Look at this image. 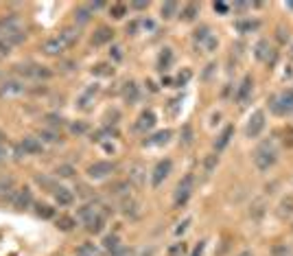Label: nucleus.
Masks as SVG:
<instances>
[{
  "mask_svg": "<svg viewBox=\"0 0 293 256\" xmlns=\"http://www.w3.org/2000/svg\"><path fill=\"white\" fill-rule=\"evenodd\" d=\"M103 245H105V249H110V252H118V236L116 234H108L103 239Z\"/></svg>",
  "mask_w": 293,
  "mask_h": 256,
  "instance_id": "obj_24",
  "label": "nucleus"
},
{
  "mask_svg": "<svg viewBox=\"0 0 293 256\" xmlns=\"http://www.w3.org/2000/svg\"><path fill=\"white\" fill-rule=\"evenodd\" d=\"M274 256H293V249L287 247V243H278L274 247Z\"/></svg>",
  "mask_w": 293,
  "mask_h": 256,
  "instance_id": "obj_33",
  "label": "nucleus"
},
{
  "mask_svg": "<svg viewBox=\"0 0 293 256\" xmlns=\"http://www.w3.org/2000/svg\"><path fill=\"white\" fill-rule=\"evenodd\" d=\"M171 167H173L171 160H160L156 164V169H153V173H151V184H153V186H160V184H162L166 177H169Z\"/></svg>",
  "mask_w": 293,
  "mask_h": 256,
  "instance_id": "obj_6",
  "label": "nucleus"
},
{
  "mask_svg": "<svg viewBox=\"0 0 293 256\" xmlns=\"http://www.w3.org/2000/svg\"><path fill=\"white\" fill-rule=\"evenodd\" d=\"M59 35H62V39L66 42V46H72V44H75V39L79 37V33H77V29L68 26V29H64L62 33H59Z\"/></svg>",
  "mask_w": 293,
  "mask_h": 256,
  "instance_id": "obj_22",
  "label": "nucleus"
},
{
  "mask_svg": "<svg viewBox=\"0 0 293 256\" xmlns=\"http://www.w3.org/2000/svg\"><path fill=\"white\" fill-rule=\"evenodd\" d=\"M215 164H217V156H208V158H206V171H208V173L215 169Z\"/></svg>",
  "mask_w": 293,
  "mask_h": 256,
  "instance_id": "obj_40",
  "label": "nucleus"
},
{
  "mask_svg": "<svg viewBox=\"0 0 293 256\" xmlns=\"http://www.w3.org/2000/svg\"><path fill=\"white\" fill-rule=\"evenodd\" d=\"M20 147H22L24 156H35V153H42L44 144H42V140H39V138L29 136V138H24V140L20 142Z\"/></svg>",
  "mask_w": 293,
  "mask_h": 256,
  "instance_id": "obj_11",
  "label": "nucleus"
},
{
  "mask_svg": "<svg viewBox=\"0 0 293 256\" xmlns=\"http://www.w3.org/2000/svg\"><path fill=\"white\" fill-rule=\"evenodd\" d=\"M39 140H48V142H59L62 138H59L57 131H48V129H44V131H39Z\"/></svg>",
  "mask_w": 293,
  "mask_h": 256,
  "instance_id": "obj_32",
  "label": "nucleus"
},
{
  "mask_svg": "<svg viewBox=\"0 0 293 256\" xmlns=\"http://www.w3.org/2000/svg\"><path fill=\"white\" fill-rule=\"evenodd\" d=\"M153 125H156V114H153L151 110H146V112H142V114L138 116L136 129H138V131H146V129H151Z\"/></svg>",
  "mask_w": 293,
  "mask_h": 256,
  "instance_id": "obj_13",
  "label": "nucleus"
},
{
  "mask_svg": "<svg viewBox=\"0 0 293 256\" xmlns=\"http://www.w3.org/2000/svg\"><path fill=\"white\" fill-rule=\"evenodd\" d=\"M188 79H190V72H188V70H186V72H184V75H179V77H177V83H179V85H182V83H186V81H188Z\"/></svg>",
  "mask_w": 293,
  "mask_h": 256,
  "instance_id": "obj_43",
  "label": "nucleus"
},
{
  "mask_svg": "<svg viewBox=\"0 0 293 256\" xmlns=\"http://www.w3.org/2000/svg\"><path fill=\"white\" fill-rule=\"evenodd\" d=\"M112 37H114V31L108 29V26H99L96 33L92 35V44H94V46H103V44L112 42Z\"/></svg>",
  "mask_w": 293,
  "mask_h": 256,
  "instance_id": "obj_12",
  "label": "nucleus"
},
{
  "mask_svg": "<svg viewBox=\"0 0 293 256\" xmlns=\"http://www.w3.org/2000/svg\"><path fill=\"white\" fill-rule=\"evenodd\" d=\"M75 226H77V221L72 219V217H68V215H62V217L57 219V228L64 230V232H70V230L75 228Z\"/></svg>",
  "mask_w": 293,
  "mask_h": 256,
  "instance_id": "obj_21",
  "label": "nucleus"
},
{
  "mask_svg": "<svg viewBox=\"0 0 293 256\" xmlns=\"http://www.w3.org/2000/svg\"><path fill=\"white\" fill-rule=\"evenodd\" d=\"M215 11L225 13V11H228V5H225V3H215Z\"/></svg>",
  "mask_w": 293,
  "mask_h": 256,
  "instance_id": "obj_44",
  "label": "nucleus"
},
{
  "mask_svg": "<svg viewBox=\"0 0 293 256\" xmlns=\"http://www.w3.org/2000/svg\"><path fill=\"white\" fill-rule=\"evenodd\" d=\"M250 92H252V77H243V81L241 85H238V90H236V101L238 103H245L250 98Z\"/></svg>",
  "mask_w": 293,
  "mask_h": 256,
  "instance_id": "obj_15",
  "label": "nucleus"
},
{
  "mask_svg": "<svg viewBox=\"0 0 293 256\" xmlns=\"http://www.w3.org/2000/svg\"><path fill=\"white\" fill-rule=\"evenodd\" d=\"M110 13H112V18H116V20H121L125 13H127V7H125L123 3H116V5H112L110 7Z\"/></svg>",
  "mask_w": 293,
  "mask_h": 256,
  "instance_id": "obj_29",
  "label": "nucleus"
},
{
  "mask_svg": "<svg viewBox=\"0 0 293 256\" xmlns=\"http://www.w3.org/2000/svg\"><path fill=\"white\" fill-rule=\"evenodd\" d=\"M236 29L238 31H254V29H258V22H238Z\"/></svg>",
  "mask_w": 293,
  "mask_h": 256,
  "instance_id": "obj_38",
  "label": "nucleus"
},
{
  "mask_svg": "<svg viewBox=\"0 0 293 256\" xmlns=\"http://www.w3.org/2000/svg\"><path fill=\"white\" fill-rule=\"evenodd\" d=\"M48 123L53 125V127H57V125H64V118L62 116H59V118L57 116H48Z\"/></svg>",
  "mask_w": 293,
  "mask_h": 256,
  "instance_id": "obj_42",
  "label": "nucleus"
},
{
  "mask_svg": "<svg viewBox=\"0 0 293 256\" xmlns=\"http://www.w3.org/2000/svg\"><path fill=\"white\" fill-rule=\"evenodd\" d=\"M197 16V5H186V9H184V20H195Z\"/></svg>",
  "mask_w": 293,
  "mask_h": 256,
  "instance_id": "obj_34",
  "label": "nucleus"
},
{
  "mask_svg": "<svg viewBox=\"0 0 293 256\" xmlns=\"http://www.w3.org/2000/svg\"><path fill=\"white\" fill-rule=\"evenodd\" d=\"M175 11H177V3H166V5H162V18L164 20L173 18V16H175Z\"/></svg>",
  "mask_w": 293,
  "mask_h": 256,
  "instance_id": "obj_30",
  "label": "nucleus"
},
{
  "mask_svg": "<svg viewBox=\"0 0 293 256\" xmlns=\"http://www.w3.org/2000/svg\"><path fill=\"white\" fill-rule=\"evenodd\" d=\"M16 193V182H13V177H0V199H7L11 195Z\"/></svg>",
  "mask_w": 293,
  "mask_h": 256,
  "instance_id": "obj_14",
  "label": "nucleus"
},
{
  "mask_svg": "<svg viewBox=\"0 0 293 256\" xmlns=\"http://www.w3.org/2000/svg\"><path fill=\"white\" fill-rule=\"evenodd\" d=\"M35 213H37V217H42V219H53V217H55V208L48 206V203H37Z\"/></svg>",
  "mask_w": 293,
  "mask_h": 256,
  "instance_id": "obj_20",
  "label": "nucleus"
},
{
  "mask_svg": "<svg viewBox=\"0 0 293 256\" xmlns=\"http://www.w3.org/2000/svg\"><path fill=\"white\" fill-rule=\"evenodd\" d=\"M169 138H171V131L164 129V131H158V134L153 138H149V140H144V144H164Z\"/></svg>",
  "mask_w": 293,
  "mask_h": 256,
  "instance_id": "obj_23",
  "label": "nucleus"
},
{
  "mask_svg": "<svg viewBox=\"0 0 293 256\" xmlns=\"http://www.w3.org/2000/svg\"><path fill=\"white\" fill-rule=\"evenodd\" d=\"M11 203L16 208H29V206H33V190L29 186L16 188V193L11 195Z\"/></svg>",
  "mask_w": 293,
  "mask_h": 256,
  "instance_id": "obj_5",
  "label": "nucleus"
},
{
  "mask_svg": "<svg viewBox=\"0 0 293 256\" xmlns=\"http://www.w3.org/2000/svg\"><path fill=\"white\" fill-rule=\"evenodd\" d=\"M282 210H284V213H293V197H289V199L282 201Z\"/></svg>",
  "mask_w": 293,
  "mask_h": 256,
  "instance_id": "obj_41",
  "label": "nucleus"
},
{
  "mask_svg": "<svg viewBox=\"0 0 293 256\" xmlns=\"http://www.w3.org/2000/svg\"><path fill=\"white\" fill-rule=\"evenodd\" d=\"M291 55H293V53H291Z\"/></svg>",
  "mask_w": 293,
  "mask_h": 256,
  "instance_id": "obj_52",
  "label": "nucleus"
},
{
  "mask_svg": "<svg viewBox=\"0 0 293 256\" xmlns=\"http://www.w3.org/2000/svg\"><path fill=\"white\" fill-rule=\"evenodd\" d=\"M131 177H134V180H136V184H140L142 182V177H140V169H134V173H131Z\"/></svg>",
  "mask_w": 293,
  "mask_h": 256,
  "instance_id": "obj_46",
  "label": "nucleus"
},
{
  "mask_svg": "<svg viewBox=\"0 0 293 256\" xmlns=\"http://www.w3.org/2000/svg\"><path fill=\"white\" fill-rule=\"evenodd\" d=\"M234 7H236V9H248V7H250V5H248V3H236Z\"/></svg>",
  "mask_w": 293,
  "mask_h": 256,
  "instance_id": "obj_49",
  "label": "nucleus"
},
{
  "mask_svg": "<svg viewBox=\"0 0 293 256\" xmlns=\"http://www.w3.org/2000/svg\"><path fill=\"white\" fill-rule=\"evenodd\" d=\"M204 254V241H199V245L195 247V252H192L190 256H202Z\"/></svg>",
  "mask_w": 293,
  "mask_h": 256,
  "instance_id": "obj_45",
  "label": "nucleus"
},
{
  "mask_svg": "<svg viewBox=\"0 0 293 256\" xmlns=\"http://www.w3.org/2000/svg\"><path fill=\"white\" fill-rule=\"evenodd\" d=\"M77 256H99V252H96V247L92 245V243H83V245H79Z\"/></svg>",
  "mask_w": 293,
  "mask_h": 256,
  "instance_id": "obj_26",
  "label": "nucleus"
},
{
  "mask_svg": "<svg viewBox=\"0 0 293 256\" xmlns=\"http://www.w3.org/2000/svg\"><path fill=\"white\" fill-rule=\"evenodd\" d=\"M208 37H210V29H208V26H202V29L195 31V42L204 44V42H208Z\"/></svg>",
  "mask_w": 293,
  "mask_h": 256,
  "instance_id": "obj_31",
  "label": "nucleus"
},
{
  "mask_svg": "<svg viewBox=\"0 0 293 256\" xmlns=\"http://www.w3.org/2000/svg\"><path fill=\"white\" fill-rule=\"evenodd\" d=\"M263 127H265V112L258 110V112H254V114H252L250 123H248V129H245V134H248V138H256L263 131Z\"/></svg>",
  "mask_w": 293,
  "mask_h": 256,
  "instance_id": "obj_7",
  "label": "nucleus"
},
{
  "mask_svg": "<svg viewBox=\"0 0 293 256\" xmlns=\"http://www.w3.org/2000/svg\"><path fill=\"white\" fill-rule=\"evenodd\" d=\"M232 134H234V127H225V129L221 131V134H219L217 140H215V149H217V151H221V149L228 147V142H230Z\"/></svg>",
  "mask_w": 293,
  "mask_h": 256,
  "instance_id": "obj_18",
  "label": "nucleus"
},
{
  "mask_svg": "<svg viewBox=\"0 0 293 256\" xmlns=\"http://www.w3.org/2000/svg\"><path fill=\"white\" fill-rule=\"evenodd\" d=\"M103 223H105V213H96L90 221H85V228H88V232L99 234L103 230Z\"/></svg>",
  "mask_w": 293,
  "mask_h": 256,
  "instance_id": "obj_16",
  "label": "nucleus"
},
{
  "mask_svg": "<svg viewBox=\"0 0 293 256\" xmlns=\"http://www.w3.org/2000/svg\"><path fill=\"white\" fill-rule=\"evenodd\" d=\"M287 37H289V35H284V29H278V39H280V42H284Z\"/></svg>",
  "mask_w": 293,
  "mask_h": 256,
  "instance_id": "obj_47",
  "label": "nucleus"
},
{
  "mask_svg": "<svg viewBox=\"0 0 293 256\" xmlns=\"http://www.w3.org/2000/svg\"><path fill=\"white\" fill-rule=\"evenodd\" d=\"M134 7H136V9H144L146 3H134Z\"/></svg>",
  "mask_w": 293,
  "mask_h": 256,
  "instance_id": "obj_50",
  "label": "nucleus"
},
{
  "mask_svg": "<svg viewBox=\"0 0 293 256\" xmlns=\"http://www.w3.org/2000/svg\"><path fill=\"white\" fill-rule=\"evenodd\" d=\"M123 213L129 217H138V203L134 199H125L123 201Z\"/></svg>",
  "mask_w": 293,
  "mask_h": 256,
  "instance_id": "obj_25",
  "label": "nucleus"
},
{
  "mask_svg": "<svg viewBox=\"0 0 293 256\" xmlns=\"http://www.w3.org/2000/svg\"><path fill=\"white\" fill-rule=\"evenodd\" d=\"M271 110H274L276 114H289V112H293V90L276 96L274 101H271Z\"/></svg>",
  "mask_w": 293,
  "mask_h": 256,
  "instance_id": "obj_4",
  "label": "nucleus"
},
{
  "mask_svg": "<svg viewBox=\"0 0 293 256\" xmlns=\"http://www.w3.org/2000/svg\"><path fill=\"white\" fill-rule=\"evenodd\" d=\"M192 142V129L190 125H184V134H182V144H190Z\"/></svg>",
  "mask_w": 293,
  "mask_h": 256,
  "instance_id": "obj_37",
  "label": "nucleus"
},
{
  "mask_svg": "<svg viewBox=\"0 0 293 256\" xmlns=\"http://www.w3.org/2000/svg\"><path fill=\"white\" fill-rule=\"evenodd\" d=\"M53 197H55V201L59 206H70V203H75V193H72L70 188L66 186H55L53 188Z\"/></svg>",
  "mask_w": 293,
  "mask_h": 256,
  "instance_id": "obj_10",
  "label": "nucleus"
},
{
  "mask_svg": "<svg viewBox=\"0 0 293 256\" xmlns=\"http://www.w3.org/2000/svg\"><path fill=\"white\" fill-rule=\"evenodd\" d=\"M72 173H75V169H72L70 164H64V167H57V175H62V177H72Z\"/></svg>",
  "mask_w": 293,
  "mask_h": 256,
  "instance_id": "obj_36",
  "label": "nucleus"
},
{
  "mask_svg": "<svg viewBox=\"0 0 293 256\" xmlns=\"http://www.w3.org/2000/svg\"><path fill=\"white\" fill-rule=\"evenodd\" d=\"M238 256H254V254H252V252H248V249H245V252H241Z\"/></svg>",
  "mask_w": 293,
  "mask_h": 256,
  "instance_id": "obj_51",
  "label": "nucleus"
},
{
  "mask_svg": "<svg viewBox=\"0 0 293 256\" xmlns=\"http://www.w3.org/2000/svg\"><path fill=\"white\" fill-rule=\"evenodd\" d=\"M66 48H68V46H66V42L62 39V35L48 37L44 42V53H46V55H62Z\"/></svg>",
  "mask_w": 293,
  "mask_h": 256,
  "instance_id": "obj_9",
  "label": "nucleus"
},
{
  "mask_svg": "<svg viewBox=\"0 0 293 256\" xmlns=\"http://www.w3.org/2000/svg\"><path fill=\"white\" fill-rule=\"evenodd\" d=\"M192 184H195V177H192L190 173L184 177V180H179L177 188H175V206H182V203H186V199L190 197L192 193Z\"/></svg>",
  "mask_w": 293,
  "mask_h": 256,
  "instance_id": "obj_2",
  "label": "nucleus"
},
{
  "mask_svg": "<svg viewBox=\"0 0 293 256\" xmlns=\"http://www.w3.org/2000/svg\"><path fill=\"white\" fill-rule=\"evenodd\" d=\"M254 162H256V167L261 169V171H267L271 169L276 164V149L271 147V144H261V147L256 149V153H254Z\"/></svg>",
  "mask_w": 293,
  "mask_h": 256,
  "instance_id": "obj_1",
  "label": "nucleus"
},
{
  "mask_svg": "<svg viewBox=\"0 0 293 256\" xmlns=\"http://www.w3.org/2000/svg\"><path fill=\"white\" fill-rule=\"evenodd\" d=\"M169 254L171 256H184L186 254V245H184V243H175V245L169 249Z\"/></svg>",
  "mask_w": 293,
  "mask_h": 256,
  "instance_id": "obj_35",
  "label": "nucleus"
},
{
  "mask_svg": "<svg viewBox=\"0 0 293 256\" xmlns=\"http://www.w3.org/2000/svg\"><path fill=\"white\" fill-rule=\"evenodd\" d=\"M171 62H173V53H171V48H164V53H162V55H160V59H158V64H160V70L169 68V66H171Z\"/></svg>",
  "mask_w": 293,
  "mask_h": 256,
  "instance_id": "obj_28",
  "label": "nucleus"
},
{
  "mask_svg": "<svg viewBox=\"0 0 293 256\" xmlns=\"http://www.w3.org/2000/svg\"><path fill=\"white\" fill-rule=\"evenodd\" d=\"M96 75H112V70H110V66H105V64H99L96 68H94Z\"/></svg>",
  "mask_w": 293,
  "mask_h": 256,
  "instance_id": "obj_39",
  "label": "nucleus"
},
{
  "mask_svg": "<svg viewBox=\"0 0 293 256\" xmlns=\"http://www.w3.org/2000/svg\"><path fill=\"white\" fill-rule=\"evenodd\" d=\"M90 11H92V9H90L88 5H85V7H79V9L75 11V20H77V22H81V24L88 22V20H90Z\"/></svg>",
  "mask_w": 293,
  "mask_h": 256,
  "instance_id": "obj_27",
  "label": "nucleus"
},
{
  "mask_svg": "<svg viewBox=\"0 0 293 256\" xmlns=\"http://www.w3.org/2000/svg\"><path fill=\"white\" fill-rule=\"evenodd\" d=\"M254 55H256L258 59H261V62H267V64H274V62H276V50L269 46L267 39H261V42L256 44Z\"/></svg>",
  "mask_w": 293,
  "mask_h": 256,
  "instance_id": "obj_8",
  "label": "nucleus"
},
{
  "mask_svg": "<svg viewBox=\"0 0 293 256\" xmlns=\"http://www.w3.org/2000/svg\"><path fill=\"white\" fill-rule=\"evenodd\" d=\"M24 92V85L18 83V81H9L0 88V96H13V94H22Z\"/></svg>",
  "mask_w": 293,
  "mask_h": 256,
  "instance_id": "obj_17",
  "label": "nucleus"
},
{
  "mask_svg": "<svg viewBox=\"0 0 293 256\" xmlns=\"http://www.w3.org/2000/svg\"><path fill=\"white\" fill-rule=\"evenodd\" d=\"M123 96H125V101H127V103H136V101H138V85H136L134 81H131V83H125Z\"/></svg>",
  "mask_w": 293,
  "mask_h": 256,
  "instance_id": "obj_19",
  "label": "nucleus"
},
{
  "mask_svg": "<svg viewBox=\"0 0 293 256\" xmlns=\"http://www.w3.org/2000/svg\"><path fill=\"white\" fill-rule=\"evenodd\" d=\"M116 164L114 162H108V160H99L94 164H90L88 167V175L94 177V180H101V177H108L110 173H114Z\"/></svg>",
  "mask_w": 293,
  "mask_h": 256,
  "instance_id": "obj_3",
  "label": "nucleus"
},
{
  "mask_svg": "<svg viewBox=\"0 0 293 256\" xmlns=\"http://www.w3.org/2000/svg\"><path fill=\"white\" fill-rule=\"evenodd\" d=\"M72 131H85V125H81V123H79V125H72Z\"/></svg>",
  "mask_w": 293,
  "mask_h": 256,
  "instance_id": "obj_48",
  "label": "nucleus"
}]
</instances>
